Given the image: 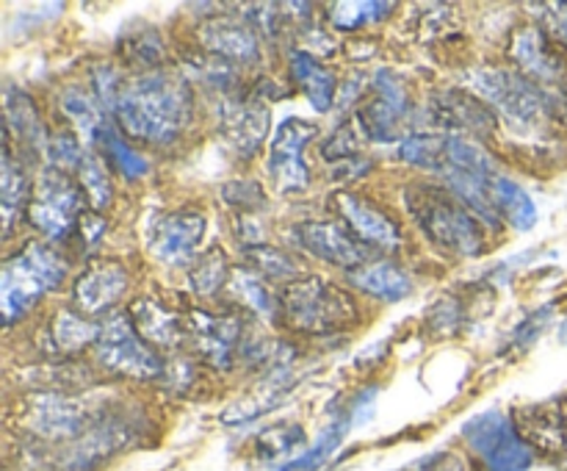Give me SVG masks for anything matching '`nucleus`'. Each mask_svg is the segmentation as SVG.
I'll use <instances>...</instances> for the list:
<instances>
[{
    "mask_svg": "<svg viewBox=\"0 0 567 471\" xmlns=\"http://www.w3.org/2000/svg\"><path fill=\"white\" fill-rule=\"evenodd\" d=\"M194 94L175 72H150L125 83L116 98V122L127 136L147 144H169L192 122Z\"/></svg>",
    "mask_w": 567,
    "mask_h": 471,
    "instance_id": "obj_1",
    "label": "nucleus"
},
{
    "mask_svg": "<svg viewBox=\"0 0 567 471\" xmlns=\"http://www.w3.org/2000/svg\"><path fill=\"white\" fill-rule=\"evenodd\" d=\"M404 199L415 225L437 249H446L460 258H471L485 249V225L454 192L441 186H413Z\"/></svg>",
    "mask_w": 567,
    "mask_h": 471,
    "instance_id": "obj_2",
    "label": "nucleus"
},
{
    "mask_svg": "<svg viewBox=\"0 0 567 471\" xmlns=\"http://www.w3.org/2000/svg\"><path fill=\"white\" fill-rule=\"evenodd\" d=\"M100 419H105L100 402L64 391L33 393L20 413V424L28 436L61 447L86 436Z\"/></svg>",
    "mask_w": 567,
    "mask_h": 471,
    "instance_id": "obj_3",
    "label": "nucleus"
},
{
    "mask_svg": "<svg viewBox=\"0 0 567 471\" xmlns=\"http://www.w3.org/2000/svg\"><path fill=\"white\" fill-rule=\"evenodd\" d=\"M66 264L44 244H28L25 249L6 260L0 275V297H3L6 321H14L37 305L42 294L61 286Z\"/></svg>",
    "mask_w": 567,
    "mask_h": 471,
    "instance_id": "obj_4",
    "label": "nucleus"
},
{
    "mask_svg": "<svg viewBox=\"0 0 567 471\" xmlns=\"http://www.w3.org/2000/svg\"><path fill=\"white\" fill-rule=\"evenodd\" d=\"M280 305L288 321L308 332H332L358 321V305L343 288L321 280L302 277L282 288Z\"/></svg>",
    "mask_w": 567,
    "mask_h": 471,
    "instance_id": "obj_5",
    "label": "nucleus"
},
{
    "mask_svg": "<svg viewBox=\"0 0 567 471\" xmlns=\"http://www.w3.org/2000/svg\"><path fill=\"white\" fill-rule=\"evenodd\" d=\"M471 86L498 114L507 116L515 127H537L548 120L551 105L543 89L524 72L504 70V66H482L471 72Z\"/></svg>",
    "mask_w": 567,
    "mask_h": 471,
    "instance_id": "obj_6",
    "label": "nucleus"
},
{
    "mask_svg": "<svg viewBox=\"0 0 567 471\" xmlns=\"http://www.w3.org/2000/svg\"><path fill=\"white\" fill-rule=\"evenodd\" d=\"M463 438L487 471H529L535 449L524 441L515 419L487 410L463 427Z\"/></svg>",
    "mask_w": 567,
    "mask_h": 471,
    "instance_id": "obj_7",
    "label": "nucleus"
},
{
    "mask_svg": "<svg viewBox=\"0 0 567 471\" xmlns=\"http://www.w3.org/2000/svg\"><path fill=\"white\" fill-rule=\"evenodd\" d=\"M28 216L33 227L48 238H66L81 222V188L59 166L42 172L31 192Z\"/></svg>",
    "mask_w": 567,
    "mask_h": 471,
    "instance_id": "obj_8",
    "label": "nucleus"
},
{
    "mask_svg": "<svg viewBox=\"0 0 567 471\" xmlns=\"http://www.w3.org/2000/svg\"><path fill=\"white\" fill-rule=\"evenodd\" d=\"M97 358L105 369L116 375L138 377V380L161 375V358L138 336L127 314H114L100 325Z\"/></svg>",
    "mask_w": 567,
    "mask_h": 471,
    "instance_id": "obj_9",
    "label": "nucleus"
},
{
    "mask_svg": "<svg viewBox=\"0 0 567 471\" xmlns=\"http://www.w3.org/2000/svg\"><path fill=\"white\" fill-rule=\"evenodd\" d=\"M133 436H136V427L131 421L120 416L114 419L105 416L86 436L61 447V452L55 454V471H97L116 452H122L133 441Z\"/></svg>",
    "mask_w": 567,
    "mask_h": 471,
    "instance_id": "obj_10",
    "label": "nucleus"
},
{
    "mask_svg": "<svg viewBox=\"0 0 567 471\" xmlns=\"http://www.w3.org/2000/svg\"><path fill=\"white\" fill-rule=\"evenodd\" d=\"M316 136V125L305 120H286L277 127V136L269 147V177L282 194H302L310 183L308 164L302 153L305 144Z\"/></svg>",
    "mask_w": 567,
    "mask_h": 471,
    "instance_id": "obj_11",
    "label": "nucleus"
},
{
    "mask_svg": "<svg viewBox=\"0 0 567 471\" xmlns=\"http://www.w3.org/2000/svg\"><path fill=\"white\" fill-rule=\"evenodd\" d=\"M410 111L404 83L393 72L382 70L374 75V98L365 100L358 111V122L374 142L391 144L402 139V122Z\"/></svg>",
    "mask_w": 567,
    "mask_h": 471,
    "instance_id": "obj_12",
    "label": "nucleus"
},
{
    "mask_svg": "<svg viewBox=\"0 0 567 471\" xmlns=\"http://www.w3.org/2000/svg\"><path fill=\"white\" fill-rule=\"evenodd\" d=\"M205 233V216L197 211L161 214L150 227V253L169 266L192 264Z\"/></svg>",
    "mask_w": 567,
    "mask_h": 471,
    "instance_id": "obj_13",
    "label": "nucleus"
},
{
    "mask_svg": "<svg viewBox=\"0 0 567 471\" xmlns=\"http://www.w3.org/2000/svg\"><path fill=\"white\" fill-rule=\"evenodd\" d=\"M293 242L305 253L316 255L327 264L343 266V269H360L369 260L365 244L336 222H302V225L293 227Z\"/></svg>",
    "mask_w": 567,
    "mask_h": 471,
    "instance_id": "obj_14",
    "label": "nucleus"
},
{
    "mask_svg": "<svg viewBox=\"0 0 567 471\" xmlns=\"http://www.w3.org/2000/svg\"><path fill=\"white\" fill-rule=\"evenodd\" d=\"M515 427L532 449L567 458V397L526 405L515 413Z\"/></svg>",
    "mask_w": 567,
    "mask_h": 471,
    "instance_id": "obj_15",
    "label": "nucleus"
},
{
    "mask_svg": "<svg viewBox=\"0 0 567 471\" xmlns=\"http://www.w3.org/2000/svg\"><path fill=\"white\" fill-rule=\"evenodd\" d=\"M127 280H131V275H127L120 260H94L75 280L72 299H75L81 314H103L105 308H111L125 294Z\"/></svg>",
    "mask_w": 567,
    "mask_h": 471,
    "instance_id": "obj_16",
    "label": "nucleus"
},
{
    "mask_svg": "<svg viewBox=\"0 0 567 471\" xmlns=\"http://www.w3.org/2000/svg\"><path fill=\"white\" fill-rule=\"evenodd\" d=\"M338 214L343 216L352 233H358L360 242L374 244V247H399L402 244V231H399L396 222L388 214H382L377 205H371L369 199L358 197L352 192H341L336 197Z\"/></svg>",
    "mask_w": 567,
    "mask_h": 471,
    "instance_id": "obj_17",
    "label": "nucleus"
},
{
    "mask_svg": "<svg viewBox=\"0 0 567 471\" xmlns=\"http://www.w3.org/2000/svg\"><path fill=\"white\" fill-rule=\"evenodd\" d=\"M188 332L197 341L199 355L208 364L219 369H230L233 355H236L238 341H241V321L233 316H214V314H194Z\"/></svg>",
    "mask_w": 567,
    "mask_h": 471,
    "instance_id": "obj_18",
    "label": "nucleus"
},
{
    "mask_svg": "<svg viewBox=\"0 0 567 471\" xmlns=\"http://www.w3.org/2000/svg\"><path fill=\"white\" fill-rule=\"evenodd\" d=\"M432 109H435L437 122H443L446 127H457V131L493 133V127H496L491 105L482 98L460 92V89H446V92L437 94Z\"/></svg>",
    "mask_w": 567,
    "mask_h": 471,
    "instance_id": "obj_19",
    "label": "nucleus"
},
{
    "mask_svg": "<svg viewBox=\"0 0 567 471\" xmlns=\"http://www.w3.org/2000/svg\"><path fill=\"white\" fill-rule=\"evenodd\" d=\"M199 39H203L205 48L221 61H244V64H252L260 55L258 37H255L244 22L230 20V17L210 20L208 25H203V31H199Z\"/></svg>",
    "mask_w": 567,
    "mask_h": 471,
    "instance_id": "obj_20",
    "label": "nucleus"
},
{
    "mask_svg": "<svg viewBox=\"0 0 567 471\" xmlns=\"http://www.w3.org/2000/svg\"><path fill=\"white\" fill-rule=\"evenodd\" d=\"M221 127H225L230 147L238 150V155H244V158H252L264 144L266 131H269V109H264L258 100L233 105V109H227Z\"/></svg>",
    "mask_w": 567,
    "mask_h": 471,
    "instance_id": "obj_21",
    "label": "nucleus"
},
{
    "mask_svg": "<svg viewBox=\"0 0 567 471\" xmlns=\"http://www.w3.org/2000/svg\"><path fill=\"white\" fill-rule=\"evenodd\" d=\"M131 321L144 341L158 344V347L166 349L177 347L188 332V325H183L181 316L175 310L164 308L158 299H138L131 308Z\"/></svg>",
    "mask_w": 567,
    "mask_h": 471,
    "instance_id": "obj_22",
    "label": "nucleus"
},
{
    "mask_svg": "<svg viewBox=\"0 0 567 471\" xmlns=\"http://www.w3.org/2000/svg\"><path fill=\"white\" fill-rule=\"evenodd\" d=\"M487 197H491L493 211L498 216L509 222L518 231H529L537 222V208L532 203L529 194L518 186L515 181H509L507 175L496 172V175L487 177Z\"/></svg>",
    "mask_w": 567,
    "mask_h": 471,
    "instance_id": "obj_23",
    "label": "nucleus"
},
{
    "mask_svg": "<svg viewBox=\"0 0 567 471\" xmlns=\"http://www.w3.org/2000/svg\"><path fill=\"white\" fill-rule=\"evenodd\" d=\"M349 280L360 288V291L371 294L377 299H385V303H399V299L408 297L413 291V280L408 277V272H402L393 264H365L360 269L349 272Z\"/></svg>",
    "mask_w": 567,
    "mask_h": 471,
    "instance_id": "obj_24",
    "label": "nucleus"
},
{
    "mask_svg": "<svg viewBox=\"0 0 567 471\" xmlns=\"http://www.w3.org/2000/svg\"><path fill=\"white\" fill-rule=\"evenodd\" d=\"M291 72L293 81L302 86L305 98L313 103L316 111H330L332 100H336V75L321 64L319 59H313L310 53H291Z\"/></svg>",
    "mask_w": 567,
    "mask_h": 471,
    "instance_id": "obj_25",
    "label": "nucleus"
},
{
    "mask_svg": "<svg viewBox=\"0 0 567 471\" xmlns=\"http://www.w3.org/2000/svg\"><path fill=\"white\" fill-rule=\"evenodd\" d=\"M6 120H9V133L14 131L20 136V144H25L31 153L48 150L50 142L44 139V125L28 94L17 92V89L6 92Z\"/></svg>",
    "mask_w": 567,
    "mask_h": 471,
    "instance_id": "obj_26",
    "label": "nucleus"
},
{
    "mask_svg": "<svg viewBox=\"0 0 567 471\" xmlns=\"http://www.w3.org/2000/svg\"><path fill=\"white\" fill-rule=\"evenodd\" d=\"M396 155L408 164L421 166V170H449V133L437 136V133H415L399 142Z\"/></svg>",
    "mask_w": 567,
    "mask_h": 471,
    "instance_id": "obj_27",
    "label": "nucleus"
},
{
    "mask_svg": "<svg viewBox=\"0 0 567 471\" xmlns=\"http://www.w3.org/2000/svg\"><path fill=\"white\" fill-rule=\"evenodd\" d=\"M94 147H97L100 153L109 158V164L114 166V170H120L125 177H144L150 172L147 158H144V155L138 153L114 125H109L97 139H94Z\"/></svg>",
    "mask_w": 567,
    "mask_h": 471,
    "instance_id": "obj_28",
    "label": "nucleus"
},
{
    "mask_svg": "<svg viewBox=\"0 0 567 471\" xmlns=\"http://www.w3.org/2000/svg\"><path fill=\"white\" fill-rule=\"evenodd\" d=\"M61 109H64V114L75 122L78 131H81L92 144H94V139H97L100 133L109 127V120H105L97 98L81 92V89H70V92L61 98Z\"/></svg>",
    "mask_w": 567,
    "mask_h": 471,
    "instance_id": "obj_29",
    "label": "nucleus"
},
{
    "mask_svg": "<svg viewBox=\"0 0 567 471\" xmlns=\"http://www.w3.org/2000/svg\"><path fill=\"white\" fill-rule=\"evenodd\" d=\"M50 338H53L61 352H78L89 344H97L100 325H92V321L72 314V310H61L53 319V327H50Z\"/></svg>",
    "mask_w": 567,
    "mask_h": 471,
    "instance_id": "obj_30",
    "label": "nucleus"
},
{
    "mask_svg": "<svg viewBox=\"0 0 567 471\" xmlns=\"http://www.w3.org/2000/svg\"><path fill=\"white\" fill-rule=\"evenodd\" d=\"M28 197V177L22 164H17L11 150L3 153V181H0V199H3V225L6 231L11 227L14 222L17 211L22 208V199Z\"/></svg>",
    "mask_w": 567,
    "mask_h": 471,
    "instance_id": "obj_31",
    "label": "nucleus"
},
{
    "mask_svg": "<svg viewBox=\"0 0 567 471\" xmlns=\"http://www.w3.org/2000/svg\"><path fill=\"white\" fill-rule=\"evenodd\" d=\"M78 181H81L83 192L89 194V199L94 203V208H105L111 203V175L109 166L103 164L97 153H86L83 161L78 164Z\"/></svg>",
    "mask_w": 567,
    "mask_h": 471,
    "instance_id": "obj_32",
    "label": "nucleus"
},
{
    "mask_svg": "<svg viewBox=\"0 0 567 471\" xmlns=\"http://www.w3.org/2000/svg\"><path fill=\"white\" fill-rule=\"evenodd\" d=\"M347 424H349L347 419H338L336 424H332L330 430H327L324 436L313 443V449H310V452H305L302 458L291 460V463H286L282 469H277V471H316L327 458H330L332 452H336V447L341 443L343 432H347Z\"/></svg>",
    "mask_w": 567,
    "mask_h": 471,
    "instance_id": "obj_33",
    "label": "nucleus"
},
{
    "mask_svg": "<svg viewBox=\"0 0 567 471\" xmlns=\"http://www.w3.org/2000/svg\"><path fill=\"white\" fill-rule=\"evenodd\" d=\"M227 277V260L221 249H210L208 255L197 260L192 269V286L197 294H214L219 291L221 283Z\"/></svg>",
    "mask_w": 567,
    "mask_h": 471,
    "instance_id": "obj_34",
    "label": "nucleus"
},
{
    "mask_svg": "<svg viewBox=\"0 0 567 471\" xmlns=\"http://www.w3.org/2000/svg\"><path fill=\"white\" fill-rule=\"evenodd\" d=\"M388 11H393V3H336L330 6V20L338 28H360L382 20Z\"/></svg>",
    "mask_w": 567,
    "mask_h": 471,
    "instance_id": "obj_35",
    "label": "nucleus"
},
{
    "mask_svg": "<svg viewBox=\"0 0 567 471\" xmlns=\"http://www.w3.org/2000/svg\"><path fill=\"white\" fill-rule=\"evenodd\" d=\"M247 255L266 277H288V280H291L293 275H299L297 260L275 247H264V244H258V247H249Z\"/></svg>",
    "mask_w": 567,
    "mask_h": 471,
    "instance_id": "obj_36",
    "label": "nucleus"
},
{
    "mask_svg": "<svg viewBox=\"0 0 567 471\" xmlns=\"http://www.w3.org/2000/svg\"><path fill=\"white\" fill-rule=\"evenodd\" d=\"M233 283H236L238 294H241L244 303H247L249 308H255L264 316H275L277 303L271 299L269 288L260 283L258 275H252V272H236V275H233Z\"/></svg>",
    "mask_w": 567,
    "mask_h": 471,
    "instance_id": "obj_37",
    "label": "nucleus"
},
{
    "mask_svg": "<svg viewBox=\"0 0 567 471\" xmlns=\"http://www.w3.org/2000/svg\"><path fill=\"white\" fill-rule=\"evenodd\" d=\"M305 432L302 427L297 424H280V427H271V430L260 432L258 438V447L266 458H277V454H286L291 452L297 443H302Z\"/></svg>",
    "mask_w": 567,
    "mask_h": 471,
    "instance_id": "obj_38",
    "label": "nucleus"
},
{
    "mask_svg": "<svg viewBox=\"0 0 567 471\" xmlns=\"http://www.w3.org/2000/svg\"><path fill=\"white\" fill-rule=\"evenodd\" d=\"M48 155L53 158V164L59 170H78V164L83 161L86 150L75 142L72 133H55L48 144Z\"/></svg>",
    "mask_w": 567,
    "mask_h": 471,
    "instance_id": "obj_39",
    "label": "nucleus"
},
{
    "mask_svg": "<svg viewBox=\"0 0 567 471\" xmlns=\"http://www.w3.org/2000/svg\"><path fill=\"white\" fill-rule=\"evenodd\" d=\"M529 9L540 11L537 17L546 25L548 37H554L567 48V3H535Z\"/></svg>",
    "mask_w": 567,
    "mask_h": 471,
    "instance_id": "obj_40",
    "label": "nucleus"
},
{
    "mask_svg": "<svg viewBox=\"0 0 567 471\" xmlns=\"http://www.w3.org/2000/svg\"><path fill=\"white\" fill-rule=\"evenodd\" d=\"M548 314H551V310H548V308L537 310V314L532 316V319H526L524 325H520L518 330H515V344H518V349H526L532 341H535L537 336H540V330H543V327H546Z\"/></svg>",
    "mask_w": 567,
    "mask_h": 471,
    "instance_id": "obj_41",
    "label": "nucleus"
},
{
    "mask_svg": "<svg viewBox=\"0 0 567 471\" xmlns=\"http://www.w3.org/2000/svg\"><path fill=\"white\" fill-rule=\"evenodd\" d=\"M419 471H468L463 458L454 452H437L419 465Z\"/></svg>",
    "mask_w": 567,
    "mask_h": 471,
    "instance_id": "obj_42",
    "label": "nucleus"
}]
</instances>
